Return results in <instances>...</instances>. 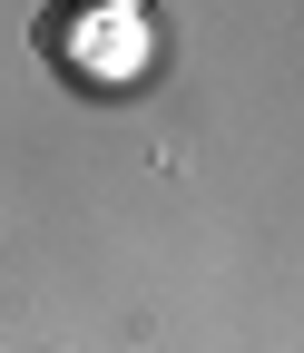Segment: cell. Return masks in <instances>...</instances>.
Segmentation results:
<instances>
[{
    "label": "cell",
    "mask_w": 304,
    "mask_h": 353,
    "mask_svg": "<svg viewBox=\"0 0 304 353\" xmlns=\"http://www.w3.org/2000/svg\"><path fill=\"white\" fill-rule=\"evenodd\" d=\"M79 10H128V0H79Z\"/></svg>",
    "instance_id": "obj_1"
}]
</instances>
